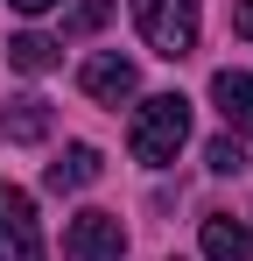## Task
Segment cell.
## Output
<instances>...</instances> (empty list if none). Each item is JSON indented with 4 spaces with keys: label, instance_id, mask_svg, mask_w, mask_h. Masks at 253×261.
Here are the masks:
<instances>
[{
    "label": "cell",
    "instance_id": "9a60e30c",
    "mask_svg": "<svg viewBox=\"0 0 253 261\" xmlns=\"http://www.w3.org/2000/svg\"><path fill=\"white\" fill-rule=\"evenodd\" d=\"M169 261H183V254H169Z\"/></svg>",
    "mask_w": 253,
    "mask_h": 261
},
{
    "label": "cell",
    "instance_id": "7c38bea8",
    "mask_svg": "<svg viewBox=\"0 0 253 261\" xmlns=\"http://www.w3.org/2000/svg\"><path fill=\"white\" fill-rule=\"evenodd\" d=\"M113 21V0H84L78 14H71V36H91V29H106Z\"/></svg>",
    "mask_w": 253,
    "mask_h": 261
},
{
    "label": "cell",
    "instance_id": "ba28073f",
    "mask_svg": "<svg viewBox=\"0 0 253 261\" xmlns=\"http://www.w3.org/2000/svg\"><path fill=\"white\" fill-rule=\"evenodd\" d=\"M204 261H253V226H239L232 212H204Z\"/></svg>",
    "mask_w": 253,
    "mask_h": 261
},
{
    "label": "cell",
    "instance_id": "8992f818",
    "mask_svg": "<svg viewBox=\"0 0 253 261\" xmlns=\"http://www.w3.org/2000/svg\"><path fill=\"white\" fill-rule=\"evenodd\" d=\"M211 106H218L225 134L246 141L253 134V71H218V78H211Z\"/></svg>",
    "mask_w": 253,
    "mask_h": 261
},
{
    "label": "cell",
    "instance_id": "5bb4252c",
    "mask_svg": "<svg viewBox=\"0 0 253 261\" xmlns=\"http://www.w3.org/2000/svg\"><path fill=\"white\" fill-rule=\"evenodd\" d=\"M7 7H14V14H49L56 0H7Z\"/></svg>",
    "mask_w": 253,
    "mask_h": 261
},
{
    "label": "cell",
    "instance_id": "3957f363",
    "mask_svg": "<svg viewBox=\"0 0 253 261\" xmlns=\"http://www.w3.org/2000/svg\"><path fill=\"white\" fill-rule=\"evenodd\" d=\"M64 261H126L120 212H78L64 226Z\"/></svg>",
    "mask_w": 253,
    "mask_h": 261
},
{
    "label": "cell",
    "instance_id": "4fadbf2b",
    "mask_svg": "<svg viewBox=\"0 0 253 261\" xmlns=\"http://www.w3.org/2000/svg\"><path fill=\"white\" fill-rule=\"evenodd\" d=\"M232 36H246V43H253V0H239V7H232Z\"/></svg>",
    "mask_w": 253,
    "mask_h": 261
},
{
    "label": "cell",
    "instance_id": "9c48e42d",
    "mask_svg": "<svg viewBox=\"0 0 253 261\" xmlns=\"http://www.w3.org/2000/svg\"><path fill=\"white\" fill-rule=\"evenodd\" d=\"M64 64V43L56 36H42V29H21V36H7V71H21V78H42V71H56Z\"/></svg>",
    "mask_w": 253,
    "mask_h": 261
},
{
    "label": "cell",
    "instance_id": "5b68a950",
    "mask_svg": "<svg viewBox=\"0 0 253 261\" xmlns=\"http://www.w3.org/2000/svg\"><path fill=\"white\" fill-rule=\"evenodd\" d=\"M78 85H84V99H99V106L120 113L126 99L141 92V71H134V57H120V49H91L78 64Z\"/></svg>",
    "mask_w": 253,
    "mask_h": 261
},
{
    "label": "cell",
    "instance_id": "8fae6325",
    "mask_svg": "<svg viewBox=\"0 0 253 261\" xmlns=\"http://www.w3.org/2000/svg\"><path fill=\"white\" fill-rule=\"evenodd\" d=\"M204 163H211L218 176H239V170H246V148H239V134H218V141L204 148Z\"/></svg>",
    "mask_w": 253,
    "mask_h": 261
},
{
    "label": "cell",
    "instance_id": "277c9868",
    "mask_svg": "<svg viewBox=\"0 0 253 261\" xmlns=\"http://www.w3.org/2000/svg\"><path fill=\"white\" fill-rule=\"evenodd\" d=\"M0 261H42L36 198H28L21 184H0Z\"/></svg>",
    "mask_w": 253,
    "mask_h": 261
},
{
    "label": "cell",
    "instance_id": "6da1fadb",
    "mask_svg": "<svg viewBox=\"0 0 253 261\" xmlns=\"http://www.w3.org/2000/svg\"><path fill=\"white\" fill-rule=\"evenodd\" d=\"M183 141H190V99H183V92H155V99H141V106H134V127H126L134 163L169 170V163L183 155Z\"/></svg>",
    "mask_w": 253,
    "mask_h": 261
},
{
    "label": "cell",
    "instance_id": "7a4b0ae2",
    "mask_svg": "<svg viewBox=\"0 0 253 261\" xmlns=\"http://www.w3.org/2000/svg\"><path fill=\"white\" fill-rule=\"evenodd\" d=\"M134 29L155 57L183 64L197 49V29H204V0H134Z\"/></svg>",
    "mask_w": 253,
    "mask_h": 261
},
{
    "label": "cell",
    "instance_id": "52a82bcc",
    "mask_svg": "<svg viewBox=\"0 0 253 261\" xmlns=\"http://www.w3.org/2000/svg\"><path fill=\"white\" fill-rule=\"evenodd\" d=\"M99 176H106V155H99L91 141H71V148L42 170V184H49V191H84V184H99Z\"/></svg>",
    "mask_w": 253,
    "mask_h": 261
},
{
    "label": "cell",
    "instance_id": "30bf717a",
    "mask_svg": "<svg viewBox=\"0 0 253 261\" xmlns=\"http://www.w3.org/2000/svg\"><path fill=\"white\" fill-rule=\"evenodd\" d=\"M0 127H7V141H21V148L42 141V134H49V99H36V92H28V99H14V106L0 113Z\"/></svg>",
    "mask_w": 253,
    "mask_h": 261
}]
</instances>
